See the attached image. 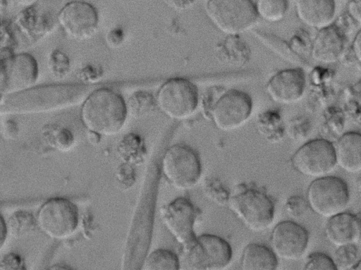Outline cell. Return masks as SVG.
Masks as SVG:
<instances>
[{"label":"cell","mask_w":361,"mask_h":270,"mask_svg":"<svg viewBox=\"0 0 361 270\" xmlns=\"http://www.w3.org/2000/svg\"><path fill=\"white\" fill-rule=\"evenodd\" d=\"M89 87L80 84H54L32 87L1 96V113H37L63 109L84 100Z\"/></svg>","instance_id":"6da1fadb"},{"label":"cell","mask_w":361,"mask_h":270,"mask_svg":"<svg viewBox=\"0 0 361 270\" xmlns=\"http://www.w3.org/2000/svg\"><path fill=\"white\" fill-rule=\"evenodd\" d=\"M128 113L126 102L118 92L101 87L90 92L84 99L80 118L88 130L109 136L122 129Z\"/></svg>","instance_id":"7a4b0ae2"},{"label":"cell","mask_w":361,"mask_h":270,"mask_svg":"<svg viewBox=\"0 0 361 270\" xmlns=\"http://www.w3.org/2000/svg\"><path fill=\"white\" fill-rule=\"evenodd\" d=\"M228 204L238 219L253 231L267 228L274 218V204L262 190L254 187L239 188L228 200Z\"/></svg>","instance_id":"3957f363"},{"label":"cell","mask_w":361,"mask_h":270,"mask_svg":"<svg viewBox=\"0 0 361 270\" xmlns=\"http://www.w3.org/2000/svg\"><path fill=\"white\" fill-rule=\"evenodd\" d=\"M206 11L215 27L227 35L250 30L259 18L252 0H207Z\"/></svg>","instance_id":"277c9868"},{"label":"cell","mask_w":361,"mask_h":270,"mask_svg":"<svg viewBox=\"0 0 361 270\" xmlns=\"http://www.w3.org/2000/svg\"><path fill=\"white\" fill-rule=\"evenodd\" d=\"M161 170L173 186L179 190H188L200 180L202 165L199 155L192 147L176 144L165 151Z\"/></svg>","instance_id":"5b68a950"},{"label":"cell","mask_w":361,"mask_h":270,"mask_svg":"<svg viewBox=\"0 0 361 270\" xmlns=\"http://www.w3.org/2000/svg\"><path fill=\"white\" fill-rule=\"evenodd\" d=\"M155 99L159 109L168 117L183 120L197 109L199 93L195 84L190 80L173 78L161 85Z\"/></svg>","instance_id":"8992f818"},{"label":"cell","mask_w":361,"mask_h":270,"mask_svg":"<svg viewBox=\"0 0 361 270\" xmlns=\"http://www.w3.org/2000/svg\"><path fill=\"white\" fill-rule=\"evenodd\" d=\"M306 199L312 211L329 219L344 211L350 200V192L342 178L326 176L310 184Z\"/></svg>","instance_id":"52a82bcc"},{"label":"cell","mask_w":361,"mask_h":270,"mask_svg":"<svg viewBox=\"0 0 361 270\" xmlns=\"http://www.w3.org/2000/svg\"><path fill=\"white\" fill-rule=\"evenodd\" d=\"M185 259L190 269H221L232 258V248L224 238L212 234H202L183 247Z\"/></svg>","instance_id":"ba28073f"},{"label":"cell","mask_w":361,"mask_h":270,"mask_svg":"<svg viewBox=\"0 0 361 270\" xmlns=\"http://www.w3.org/2000/svg\"><path fill=\"white\" fill-rule=\"evenodd\" d=\"M37 223L48 236L55 239H65L71 236L79 224L77 206L63 197H53L40 207Z\"/></svg>","instance_id":"9c48e42d"},{"label":"cell","mask_w":361,"mask_h":270,"mask_svg":"<svg viewBox=\"0 0 361 270\" xmlns=\"http://www.w3.org/2000/svg\"><path fill=\"white\" fill-rule=\"evenodd\" d=\"M291 164L305 176L317 178L328 176L337 165L334 145L324 138L307 142L293 154Z\"/></svg>","instance_id":"30bf717a"},{"label":"cell","mask_w":361,"mask_h":270,"mask_svg":"<svg viewBox=\"0 0 361 270\" xmlns=\"http://www.w3.org/2000/svg\"><path fill=\"white\" fill-rule=\"evenodd\" d=\"M38 64L28 53L9 54L1 58V96L20 92L35 85Z\"/></svg>","instance_id":"8fae6325"},{"label":"cell","mask_w":361,"mask_h":270,"mask_svg":"<svg viewBox=\"0 0 361 270\" xmlns=\"http://www.w3.org/2000/svg\"><path fill=\"white\" fill-rule=\"evenodd\" d=\"M252 111V100L246 92L229 90L221 95L212 106L210 116L214 125L224 131L243 126Z\"/></svg>","instance_id":"7c38bea8"},{"label":"cell","mask_w":361,"mask_h":270,"mask_svg":"<svg viewBox=\"0 0 361 270\" xmlns=\"http://www.w3.org/2000/svg\"><path fill=\"white\" fill-rule=\"evenodd\" d=\"M56 20L70 38L82 41L94 35L99 19L97 10L92 4L74 0L60 9Z\"/></svg>","instance_id":"4fadbf2b"},{"label":"cell","mask_w":361,"mask_h":270,"mask_svg":"<svg viewBox=\"0 0 361 270\" xmlns=\"http://www.w3.org/2000/svg\"><path fill=\"white\" fill-rule=\"evenodd\" d=\"M160 212L166 227L183 247L195 238L194 226L198 211L190 200L176 197L164 205Z\"/></svg>","instance_id":"5bb4252c"},{"label":"cell","mask_w":361,"mask_h":270,"mask_svg":"<svg viewBox=\"0 0 361 270\" xmlns=\"http://www.w3.org/2000/svg\"><path fill=\"white\" fill-rule=\"evenodd\" d=\"M308 243V231L292 221L278 223L271 235V249L278 257L285 260L300 259L307 248Z\"/></svg>","instance_id":"9a60e30c"},{"label":"cell","mask_w":361,"mask_h":270,"mask_svg":"<svg viewBox=\"0 0 361 270\" xmlns=\"http://www.w3.org/2000/svg\"><path fill=\"white\" fill-rule=\"evenodd\" d=\"M306 80L300 69L280 70L268 81L267 90L276 102L291 104L299 102L305 94Z\"/></svg>","instance_id":"2e32d148"},{"label":"cell","mask_w":361,"mask_h":270,"mask_svg":"<svg viewBox=\"0 0 361 270\" xmlns=\"http://www.w3.org/2000/svg\"><path fill=\"white\" fill-rule=\"evenodd\" d=\"M327 240L338 247L361 240V211H343L329 218L325 226Z\"/></svg>","instance_id":"e0dca14e"},{"label":"cell","mask_w":361,"mask_h":270,"mask_svg":"<svg viewBox=\"0 0 361 270\" xmlns=\"http://www.w3.org/2000/svg\"><path fill=\"white\" fill-rule=\"evenodd\" d=\"M345 49V39L338 28L332 24L318 30L312 46V56L319 63L336 62Z\"/></svg>","instance_id":"ac0fdd59"},{"label":"cell","mask_w":361,"mask_h":270,"mask_svg":"<svg viewBox=\"0 0 361 270\" xmlns=\"http://www.w3.org/2000/svg\"><path fill=\"white\" fill-rule=\"evenodd\" d=\"M295 12L302 23L319 30L331 25L336 5L334 0H296Z\"/></svg>","instance_id":"d6986e66"},{"label":"cell","mask_w":361,"mask_h":270,"mask_svg":"<svg viewBox=\"0 0 361 270\" xmlns=\"http://www.w3.org/2000/svg\"><path fill=\"white\" fill-rule=\"evenodd\" d=\"M336 164L348 173L361 171V134L347 132L334 145Z\"/></svg>","instance_id":"ffe728a7"},{"label":"cell","mask_w":361,"mask_h":270,"mask_svg":"<svg viewBox=\"0 0 361 270\" xmlns=\"http://www.w3.org/2000/svg\"><path fill=\"white\" fill-rule=\"evenodd\" d=\"M278 266V257L267 246L252 243L242 252L240 266L244 270H274Z\"/></svg>","instance_id":"44dd1931"},{"label":"cell","mask_w":361,"mask_h":270,"mask_svg":"<svg viewBox=\"0 0 361 270\" xmlns=\"http://www.w3.org/2000/svg\"><path fill=\"white\" fill-rule=\"evenodd\" d=\"M16 23L24 34L34 37L43 35L51 28L47 16L40 15L34 5L25 7L18 15Z\"/></svg>","instance_id":"7402d4cb"},{"label":"cell","mask_w":361,"mask_h":270,"mask_svg":"<svg viewBox=\"0 0 361 270\" xmlns=\"http://www.w3.org/2000/svg\"><path fill=\"white\" fill-rule=\"evenodd\" d=\"M147 270H178L180 263L177 255L166 249H157L152 252L145 262Z\"/></svg>","instance_id":"603a6c76"},{"label":"cell","mask_w":361,"mask_h":270,"mask_svg":"<svg viewBox=\"0 0 361 270\" xmlns=\"http://www.w3.org/2000/svg\"><path fill=\"white\" fill-rule=\"evenodd\" d=\"M255 4L258 16L270 23L281 20L288 8V0H256Z\"/></svg>","instance_id":"cb8c5ba5"},{"label":"cell","mask_w":361,"mask_h":270,"mask_svg":"<svg viewBox=\"0 0 361 270\" xmlns=\"http://www.w3.org/2000/svg\"><path fill=\"white\" fill-rule=\"evenodd\" d=\"M155 104L156 99L151 93L137 90L130 96L126 105L128 112L135 117H139L152 111Z\"/></svg>","instance_id":"d4e9b609"},{"label":"cell","mask_w":361,"mask_h":270,"mask_svg":"<svg viewBox=\"0 0 361 270\" xmlns=\"http://www.w3.org/2000/svg\"><path fill=\"white\" fill-rule=\"evenodd\" d=\"M35 225V220L30 213L18 211L10 217L8 228L13 236L20 238L32 231Z\"/></svg>","instance_id":"484cf974"},{"label":"cell","mask_w":361,"mask_h":270,"mask_svg":"<svg viewBox=\"0 0 361 270\" xmlns=\"http://www.w3.org/2000/svg\"><path fill=\"white\" fill-rule=\"evenodd\" d=\"M359 259V250L355 244L338 246L333 257L337 270L353 269Z\"/></svg>","instance_id":"4316f807"},{"label":"cell","mask_w":361,"mask_h":270,"mask_svg":"<svg viewBox=\"0 0 361 270\" xmlns=\"http://www.w3.org/2000/svg\"><path fill=\"white\" fill-rule=\"evenodd\" d=\"M49 68L56 78H63L70 68V61L65 53L59 50L51 52L49 59Z\"/></svg>","instance_id":"83f0119b"},{"label":"cell","mask_w":361,"mask_h":270,"mask_svg":"<svg viewBox=\"0 0 361 270\" xmlns=\"http://www.w3.org/2000/svg\"><path fill=\"white\" fill-rule=\"evenodd\" d=\"M304 269L306 270H337L333 259L320 252H312L307 257Z\"/></svg>","instance_id":"f1b7e54d"},{"label":"cell","mask_w":361,"mask_h":270,"mask_svg":"<svg viewBox=\"0 0 361 270\" xmlns=\"http://www.w3.org/2000/svg\"><path fill=\"white\" fill-rule=\"evenodd\" d=\"M204 192L207 197L219 204H224L229 200L228 192L220 182L210 179L204 182Z\"/></svg>","instance_id":"f546056e"},{"label":"cell","mask_w":361,"mask_h":270,"mask_svg":"<svg viewBox=\"0 0 361 270\" xmlns=\"http://www.w3.org/2000/svg\"><path fill=\"white\" fill-rule=\"evenodd\" d=\"M285 208L290 216L298 218L307 213L310 206L307 199L300 195H293L287 200Z\"/></svg>","instance_id":"4dcf8cb0"},{"label":"cell","mask_w":361,"mask_h":270,"mask_svg":"<svg viewBox=\"0 0 361 270\" xmlns=\"http://www.w3.org/2000/svg\"><path fill=\"white\" fill-rule=\"evenodd\" d=\"M310 132V123L306 118H296L293 120L289 126L288 133L289 137L295 141L305 140Z\"/></svg>","instance_id":"1f68e13d"},{"label":"cell","mask_w":361,"mask_h":270,"mask_svg":"<svg viewBox=\"0 0 361 270\" xmlns=\"http://www.w3.org/2000/svg\"><path fill=\"white\" fill-rule=\"evenodd\" d=\"M52 142L57 148L66 149L72 146L74 142V137L71 132L64 128H58L54 132H51Z\"/></svg>","instance_id":"d6a6232c"},{"label":"cell","mask_w":361,"mask_h":270,"mask_svg":"<svg viewBox=\"0 0 361 270\" xmlns=\"http://www.w3.org/2000/svg\"><path fill=\"white\" fill-rule=\"evenodd\" d=\"M23 260L15 254L6 255L1 264V269H23Z\"/></svg>","instance_id":"836d02e7"},{"label":"cell","mask_w":361,"mask_h":270,"mask_svg":"<svg viewBox=\"0 0 361 270\" xmlns=\"http://www.w3.org/2000/svg\"><path fill=\"white\" fill-rule=\"evenodd\" d=\"M347 11L353 20L361 24V0H348Z\"/></svg>","instance_id":"e575fe53"},{"label":"cell","mask_w":361,"mask_h":270,"mask_svg":"<svg viewBox=\"0 0 361 270\" xmlns=\"http://www.w3.org/2000/svg\"><path fill=\"white\" fill-rule=\"evenodd\" d=\"M352 49L355 58L361 63V29L357 31L353 39Z\"/></svg>","instance_id":"d590c367"},{"label":"cell","mask_w":361,"mask_h":270,"mask_svg":"<svg viewBox=\"0 0 361 270\" xmlns=\"http://www.w3.org/2000/svg\"><path fill=\"white\" fill-rule=\"evenodd\" d=\"M101 135L94 131L88 130L87 137L90 142L92 145H97L101 139Z\"/></svg>","instance_id":"8d00e7d4"},{"label":"cell","mask_w":361,"mask_h":270,"mask_svg":"<svg viewBox=\"0 0 361 270\" xmlns=\"http://www.w3.org/2000/svg\"><path fill=\"white\" fill-rule=\"evenodd\" d=\"M15 4L23 6V8L34 5L37 0H10Z\"/></svg>","instance_id":"74e56055"},{"label":"cell","mask_w":361,"mask_h":270,"mask_svg":"<svg viewBox=\"0 0 361 270\" xmlns=\"http://www.w3.org/2000/svg\"><path fill=\"white\" fill-rule=\"evenodd\" d=\"M1 247H2L3 244L4 243V240L6 239V231H7L6 225L4 223V219H3L2 217L1 218Z\"/></svg>","instance_id":"f35d334b"},{"label":"cell","mask_w":361,"mask_h":270,"mask_svg":"<svg viewBox=\"0 0 361 270\" xmlns=\"http://www.w3.org/2000/svg\"><path fill=\"white\" fill-rule=\"evenodd\" d=\"M357 188L358 193L361 197V176L359 177V178L357 180Z\"/></svg>","instance_id":"ab89813d"},{"label":"cell","mask_w":361,"mask_h":270,"mask_svg":"<svg viewBox=\"0 0 361 270\" xmlns=\"http://www.w3.org/2000/svg\"><path fill=\"white\" fill-rule=\"evenodd\" d=\"M353 269L355 270H361V257H360V259L355 266L353 267Z\"/></svg>","instance_id":"60d3db41"}]
</instances>
